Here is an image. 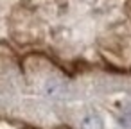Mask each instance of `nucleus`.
I'll return each instance as SVG.
<instances>
[{
    "label": "nucleus",
    "mask_w": 131,
    "mask_h": 129,
    "mask_svg": "<svg viewBox=\"0 0 131 129\" xmlns=\"http://www.w3.org/2000/svg\"><path fill=\"white\" fill-rule=\"evenodd\" d=\"M43 91H45L49 97H61V95H65V91H67V83H65L63 79L50 77V79L45 81Z\"/></svg>",
    "instance_id": "f257e3e1"
},
{
    "label": "nucleus",
    "mask_w": 131,
    "mask_h": 129,
    "mask_svg": "<svg viewBox=\"0 0 131 129\" xmlns=\"http://www.w3.org/2000/svg\"><path fill=\"white\" fill-rule=\"evenodd\" d=\"M81 129H102V118L95 113L88 115L81 122Z\"/></svg>",
    "instance_id": "f03ea898"
}]
</instances>
